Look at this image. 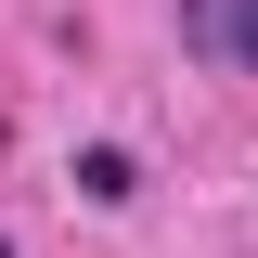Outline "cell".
<instances>
[{"label": "cell", "mask_w": 258, "mask_h": 258, "mask_svg": "<svg viewBox=\"0 0 258 258\" xmlns=\"http://www.w3.org/2000/svg\"><path fill=\"white\" fill-rule=\"evenodd\" d=\"M64 181H78V207H129V194H142V155H129V142H78Z\"/></svg>", "instance_id": "obj_1"}, {"label": "cell", "mask_w": 258, "mask_h": 258, "mask_svg": "<svg viewBox=\"0 0 258 258\" xmlns=\"http://www.w3.org/2000/svg\"><path fill=\"white\" fill-rule=\"evenodd\" d=\"M207 52H220V64H258V0H207Z\"/></svg>", "instance_id": "obj_2"}]
</instances>
